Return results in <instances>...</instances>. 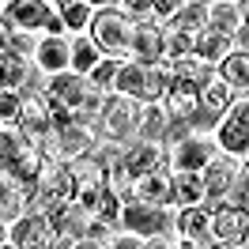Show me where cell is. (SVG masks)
<instances>
[{"mask_svg": "<svg viewBox=\"0 0 249 249\" xmlns=\"http://www.w3.org/2000/svg\"><path fill=\"white\" fill-rule=\"evenodd\" d=\"M170 64L166 61H132L124 57L121 72H117V94L132 98V102H162V94L170 87Z\"/></svg>", "mask_w": 249, "mask_h": 249, "instance_id": "6da1fadb", "label": "cell"}, {"mask_svg": "<svg viewBox=\"0 0 249 249\" xmlns=\"http://www.w3.org/2000/svg\"><path fill=\"white\" fill-rule=\"evenodd\" d=\"M136 121H140V102L124 98V94H109L102 109L94 113V128L102 140H113V143H124L136 136Z\"/></svg>", "mask_w": 249, "mask_h": 249, "instance_id": "7a4b0ae2", "label": "cell"}, {"mask_svg": "<svg viewBox=\"0 0 249 249\" xmlns=\"http://www.w3.org/2000/svg\"><path fill=\"white\" fill-rule=\"evenodd\" d=\"M117 223L124 227V234L155 238V234L174 231V208H159V204H143V200H124Z\"/></svg>", "mask_w": 249, "mask_h": 249, "instance_id": "3957f363", "label": "cell"}, {"mask_svg": "<svg viewBox=\"0 0 249 249\" xmlns=\"http://www.w3.org/2000/svg\"><path fill=\"white\" fill-rule=\"evenodd\" d=\"M64 200H72V174H68L64 162H46L31 189L27 212H49V208H57Z\"/></svg>", "mask_w": 249, "mask_h": 249, "instance_id": "277c9868", "label": "cell"}, {"mask_svg": "<svg viewBox=\"0 0 249 249\" xmlns=\"http://www.w3.org/2000/svg\"><path fill=\"white\" fill-rule=\"evenodd\" d=\"M91 42L102 53L124 61L128 57V16L124 12H113V8H98L91 16Z\"/></svg>", "mask_w": 249, "mask_h": 249, "instance_id": "5b68a950", "label": "cell"}, {"mask_svg": "<svg viewBox=\"0 0 249 249\" xmlns=\"http://www.w3.org/2000/svg\"><path fill=\"white\" fill-rule=\"evenodd\" d=\"M215 159V140L208 132H193L181 143H174L166 151V170L170 174H200Z\"/></svg>", "mask_w": 249, "mask_h": 249, "instance_id": "8992f818", "label": "cell"}, {"mask_svg": "<svg viewBox=\"0 0 249 249\" xmlns=\"http://www.w3.org/2000/svg\"><path fill=\"white\" fill-rule=\"evenodd\" d=\"M16 132L27 136L34 147H42V143L53 136V109H49V102H46L42 91H34V94L23 91V106H19V117H16Z\"/></svg>", "mask_w": 249, "mask_h": 249, "instance_id": "52a82bcc", "label": "cell"}, {"mask_svg": "<svg viewBox=\"0 0 249 249\" xmlns=\"http://www.w3.org/2000/svg\"><path fill=\"white\" fill-rule=\"evenodd\" d=\"M215 143L227 151L231 159H246L249 151V102L246 98H238V102H231V109L219 117L215 124Z\"/></svg>", "mask_w": 249, "mask_h": 249, "instance_id": "ba28073f", "label": "cell"}, {"mask_svg": "<svg viewBox=\"0 0 249 249\" xmlns=\"http://www.w3.org/2000/svg\"><path fill=\"white\" fill-rule=\"evenodd\" d=\"M234 102V91L223 83L219 76H212L208 83L200 87V94H196V113H193V128L196 132H208L212 124H219V117L231 109Z\"/></svg>", "mask_w": 249, "mask_h": 249, "instance_id": "9c48e42d", "label": "cell"}, {"mask_svg": "<svg viewBox=\"0 0 249 249\" xmlns=\"http://www.w3.org/2000/svg\"><path fill=\"white\" fill-rule=\"evenodd\" d=\"M64 166H68V174H72V200H79L83 208H87V204L106 189V166H102L94 155L68 159Z\"/></svg>", "mask_w": 249, "mask_h": 249, "instance_id": "30bf717a", "label": "cell"}, {"mask_svg": "<svg viewBox=\"0 0 249 249\" xmlns=\"http://www.w3.org/2000/svg\"><path fill=\"white\" fill-rule=\"evenodd\" d=\"M117 166L136 181V178H143V174L166 166V151H162L159 143H151V140H136V136H132V140H124L121 151H117Z\"/></svg>", "mask_w": 249, "mask_h": 249, "instance_id": "8fae6325", "label": "cell"}, {"mask_svg": "<svg viewBox=\"0 0 249 249\" xmlns=\"http://www.w3.org/2000/svg\"><path fill=\"white\" fill-rule=\"evenodd\" d=\"M42 94H46L49 106L83 109L87 94H91V83H87V76H79V72H72V68H64V72H57V76H49V83L42 87Z\"/></svg>", "mask_w": 249, "mask_h": 249, "instance_id": "7c38bea8", "label": "cell"}, {"mask_svg": "<svg viewBox=\"0 0 249 249\" xmlns=\"http://www.w3.org/2000/svg\"><path fill=\"white\" fill-rule=\"evenodd\" d=\"M128 57L132 61H162V23L128 19Z\"/></svg>", "mask_w": 249, "mask_h": 249, "instance_id": "4fadbf2b", "label": "cell"}, {"mask_svg": "<svg viewBox=\"0 0 249 249\" xmlns=\"http://www.w3.org/2000/svg\"><path fill=\"white\" fill-rule=\"evenodd\" d=\"M208 231L215 242H231V246H246L249 238V212H238L231 204H212V223Z\"/></svg>", "mask_w": 249, "mask_h": 249, "instance_id": "5bb4252c", "label": "cell"}, {"mask_svg": "<svg viewBox=\"0 0 249 249\" xmlns=\"http://www.w3.org/2000/svg\"><path fill=\"white\" fill-rule=\"evenodd\" d=\"M46 219H49V231L53 234H64V238H72V242L87 238V231H91V212L79 200H64V204H57V208H49Z\"/></svg>", "mask_w": 249, "mask_h": 249, "instance_id": "9a60e30c", "label": "cell"}, {"mask_svg": "<svg viewBox=\"0 0 249 249\" xmlns=\"http://www.w3.org/2000/svg\"><path fill=\"white\" fill-rule=\"evenodd\" d=\"M208 223H212V204H185L178 208L174 215V231H178V242H189V246H208Z\"/></svg>", "mask_w": 249, "mask_h": 249, "instance_id": "2e32d148", "label": "cell"}, {"mask_svg": "<svg viewBox=\"0 0 249 249\" xmlns=\"http://www.w3.org/2000/svg\"><path fill=\"white\" fill-rule=\"evenodd\" d=\"M238 162L231 155H215L208 166L200 170V181H204V204H219L227 196V189L234 185V178H238Z\"/></svg>", "mask_w": 249, "mask_h": 249, "instance_id": "e0dca14e", "label": "cell"}, {"mask_svg": "<svg viewBox=\"0 0 249 249\" xmlns=\"http://www.w3.org/2000/svg\"><path fill=\"white\" fill-rule=\"evenodd\" d=\"M132 200H143V204H159V208H174V174L166 166L143 174L132 181Z\"/></svg>", "mask_w": 249, "mask_h": 249, "instance_id": "ac0fdd59", "label": "cell"}, {"mask_svg": "<svg viewBox=\"0 0 249 249\" xmlns=\"http://www.w3.org/2000/svg\"><path fill=\"white\" fill-rule=\"evenodd\" d=\"M49 16H53V8L46 0H8L0 19L8 27H16V31H46Z\"/></svg>", "mask_w": 249, "mask_h": 249, "instance_id": "d6986e66", "label": "cell"}, {"mask_svg": "<svg viewBox=\"0 0 249 249\" xmlns=\"http://www.w3.org/2000/svg\"><path fill=\"white\" fill-rule=\"evenodd\" d=\"M49 234L53 231H49L46 212H27V215H19L16 223H8V242L16 249H38Z\"/></svg>", "mask_w": 249, "mask_h": 249, "instance_id": "ffe728a7", "label": "cell"}, {"mask_svg": "<svg viewBox=\"0 0 249 249\" xmlns=\"http://www.w3.org/2000/svg\"><path fill=\"white\" fill-rule=\"evenodd\" d=\"M34 64L46 68L49 76L64 72V68L72 64V42H64V34H46V38L38 42V49H34Z\"/></svg>", "mask_w": 249, "mask_h": 249, "instance_id": "44dd1931", "label": "cell"}, {"mask_svg": "<svg viewBox=\"0 0 249 249\" xmlns=\"http://www.w3.org/2000/svg\"><path fill=\"white\" fill-rule=\"evenodd\" d=\"M196 87H189V83H181V79H170V87H166V94H162V106H166V113H170L174 121H189L193 124V113H196Z\"/></svg>", "mask_w": 249, "mask_h": 249, "instance_id": "7402d4cb", "label": "cell"}, {"mask_svg": "<svg viewBox=\"0 0 249 249\" xmlns=\"http://www.w3.org/2000/svg\"><path fill=\"white\" fill-rule=\"evenodd\" d=\"M170 113H166V106L162 102H143L140 106V121H136V140H151L159 143L162 140V132L170 128Z\"/></svg>", "mask_w": 249, "mask_h": 249, "instance_id": "603a6c76", "label": "cell"}, {"mask_svg": "<svg viewBox=\"0 0 249 249\" xmlns=\"http://www.w3.org/2000/svg\"><path fill=\"white\" fill-rule=\"evenodd\" d=\"M215 76L223 79L231 91H246L249 87V53L246 49H231V53L215 64Z\"/></svg>", "mask_w": 249, "mask_h": 249, "instance_id": "cb8c5ba5", "label": "cell"}, {"mask_svg": "<svg viewBox=\"0 0 249 249\" xmlns=\"http://www.w3.org/2000/svg\"><path fill=\"white\" fill-rule=\"evenodd\" d=\"M234 49V42H231V34H219V31H212V27H204L200 34H196V46H193V57H200L204 64H212L215 68L227 53Z\"/></svg>", "mask_w": 249, "mask_h": 249, "instance_id": "d4e9b609", "label": "cell"}, {"mask_svg": "<svg viewBox=\"0 0 249 249\" xmlns=\"http://www.w3.org/2000/svg\"><path fill=\"white\" fill-rule=\"evenodd\" d=\"M166 64H170V76L174 79H181V83L196 87V91L215 76V68H212V64H204L200 57H178V61H166Z\"/></svg>", "mask_w": 249, "mask_h": 249, "instance_id": "484cf974", "label": "cell"}, {"mask_svg": "<svg viewBox=\"0 0 249 249\" xmlns=\"http://www.w3.org/2000/svg\"><path fill=\"white\" fill-rule=\"evenodd\" d=\"M242 23H246V8L234 4V0H227V4H219V0H215V4L208 8V27L219 31V34H231V38H234V31H238Z\"/></svg>", "mask_w": 249, "mask_h": 249, "instance_id": "4316f807", "label": "cell"}, {"mask_svg": "<svg viewBox=\"0 0 249 249\" xmlns=\"http://www.w3.org/2000/svg\"><path fill=\"white\" fill-rule=\"evenodd\" d=\"M117 72H121V61H117V57H102V61H98L91 72H87L91 91H94V94H102V98L117 94Z\"/></svg>", "mask_w": 249, "mask_h": 249, "instance_id": "83f0119b", "label": "cell"}, {"mask_svg": "<svg viewBox=\"0 0 249 249\" xmlns=\"http://www.w3.org/2000/svg\"><path fill=\"white\" fill-rule=\"evenodd\" d=\"M31 83V68L16 53H0V91H19Z\"/></svg>", "mask_w": 249, "mask_h": 249, "instance_id": "f1b7e54d", "label": "cell"}, {"mask_svg": "<svg viewBox=\"0 0 249 249\" xmlns=\"http://www.w3.org/2000/svg\"><path fill=\"white\" fill-rule=\"evenodd\" d=\"M31 147H34V143L27 140V136H19L16 128H0V174H8L19 159L31 151Z\"/></svg>", "mask_w": 249, "mask_h": 249, "instance_id": "f546056e", "label": "cell"}, {"mask_svg": "<svg viewBox=\"0 0 249 249\" xmlns=\"http://www.w3.org/2000/svg\"><path fill=\"white\" fill-rule=\"evenodd\" d=\"M27 200H31V196H27L23 189H16L0 174V219H4V223H16L19 215H27Z\"/></svg>", "mask_w": 249, "mask_h": 249, "instance_id": "4dcf8cb0", "label": "cell"}, {"mask_svg": "<svg viewBox=\"0 0 249 249\" xmlns=\"http://www.w3.org/2000/svg\"><path fill=\"white\" fill-rule=\"evenodd\" d=\"M87 212H91V219L94 223H106V227H121L117 219H121V196L113 193V189H102L98 196H94L91 204H87Z\"/></svg>", "mask_w": 249, "mask_h": 249, "instance_id": "1f68e13d", "label": "cell"}, {"mask_svg": "<svg viewBox=\"0 0 249 249\" xmlns=\"http://www.w3.org/2000/svg\"><path fill=\"white\" fill-rule=\"evenodd\" d=\"M98 61H102V49L91 42V34H79L76 42H72V64H68V68L79 72V76H87Z\"/></svg>", "mask_w": 249, "mask_h": 249, "instance_id": "d6a6232c", "label": "cell"}, {"mask_svg": "<svg viewBox=\"0 0 249 249\" xmlns=\"http://www.w3.org/2000/svg\"><path fill=\"white\" fill-rule=\"evenodd\" d=\"M204 204V181L200 174H174V208Z\"/></svg>", "mask_w": 249, "mask_h": 249, "instance_id": "836d02e7", "label": "cell"}, {"mask_svg": "<svg viewBox=\"0 0 249 249\" xmlns=\"http://www.w3.org/2000/svg\"><path fill=\"white\" fill-rule=\"evenodd\" d=\"M193 46H196V34H189V31H170V27H162V61L193 57Z\"/></svg>", "mask_w": 249, "mask_h": 249, "instance_id": "e575fe53", "label": "cell"}, {"mask_svg": "<svg viewBox=\"0 0 249 249\" xmlns=\"http://www.w3.org/2000/svg\"><path fill=\"white\" fill-rule=\"evenodd\" d=\"M162 27H170V31H189V34H200L208 27V8H196V4H185L178 16H170Z\"/></svg>", "mask_w": 249, "mask_h": 249, "instance_id": "d590c367", "label": "cell"}, {"mask_svg": "<svg viewBox=\"0 0 249 249\" xmlns=\"http://www.w3.org/2000/svg\"><path fill=\"white\" fill-rule=\"evenodd\" d=\"M57 16H61L64 31H87L91 27V4H83V0H68L64 8H57Z\"/></svg>", "mask_w": 249, "mask_h": 249, "instance_id": "8d00e7d4", "label": "cell"}, {"mask_svg": "<svg viewBox=\"0 0 249 249\" xmlns=\"http://www.w3.org/2000/svg\"><path fill=\"white\" fill-rule=\"evenodd\" d=\"M19 106H23V94L19 91H0V124H16Z\"/></svg>", "mask_w": 249, "mask_h": 249, "instance_id": "74e56055", "label": "cell"}, {"mask_svg": "<svg viewBox=\"0 0 249 249\" xmlns=\"http://www.w3.org/2000/svg\"><path fill=\"white\" fill-rule=\"evenodd\" d=\"M185 8V0H151V19L155 23H166L170 16H178Z\"/></svg>", "mask_w": 249, "mask_h": 249, "instance_id": "f35d334b", "label": "cell"}, {"mask_svg": "<svg viewBox=\"0 0 249 249\" xmlns=\"http://www.w3.org/2000/svg\"><path fill=\"white\" fill-rule=\"evenodd\" d=\"M128 19H151V0H124Z\"/></svg>", "mask_w": 249, "mask_h": 249, "instance_id": "ab89813d", "label": "cell"}, {"mask_svg": "<svg viewBox=\"0 0 249 249\" xmlns=\"http://www.w3.org/2000/svg\"><path fill=\"white\" fill-rule=\"evenodd\" d=\"M72 246H76L72 238H64V234H49V238H46L38 249H72Z\"/></svg>", "mask_w": 249, "mask_h": 249, "instance_id": "60d3db41", "label": "cell"}, {"mask_svg": "<svg viewBox=\"0 0 249 249\" xmlns=\"http://www.w3.org/2000/svg\"><path fill=\"white\" fill-rule=\"evenodd\" d=\"M140 249H174L166 242V234H155V238H140Z\"/></svg>", "mask_w": 249, "mask_h": 249, "instance_id": "b9f144b4", "label": "cell"}, {"mask_svg": "<svg viewBox=\"0 0 249 249\" xmlns=\"http://www.w3.org/2000/svg\"><path fill=\"white\" fill-rule=\"evenodd\" d=\"M72 249H109V242H102V238H79Z\"/></svg>", "mask_w": 249, "mask_h": 249, "instance_id": "7bdbcfd3", "label": "cell"}, {"mask_svg": "<svg viewBox=\"0 0 249 249\" xmlns=\"http://www.w3.org/2000/svg\"><path fill=\"white\" fill-rule=\"evenodd\" d=\"M46 34H64V23H61V16H57V12L49 16V23H46Z\"/></svg>", "mask_w": 249, "mask_h": 249, "instance_id": "ee69618b", "label": "cell"}, {"mask_svg": "<svg viewBox=\"0 0 249 249\" xmlns=\"http://www.w3.org/2000/svg\"><path fill=\"white\" fill-rule=\"evenodd\" d=\"M4 242H8V223L0 219V246H4Z\"/></svg>", "mask_w": 249, "mask_h": 249, "instance_id": "f6af8a7d", "label": "cell"}, {"mask_svg": "<svg viewBox=\"0 0 249 249\" xmlns=\"http://www.w3.org/2000/svg\"><path fill=\"white\" fill-rule=\"evenodd\" d=\"M185 4H196V8H212L215 0H185Z\"/></svg>", "mask_w": 249, "mask_h": 249, "instance_id": "bcb514c9", "label": "cell"}, {"mask_svg": "<svg viewBox=\"0 0 249 249\" xmlns=\"http://www.w3.org/2000/svg\"><path fill=\"white\" fill-rule=\"evenodd\" d=\"M49 8H53V4H57V8H64V4H68V0H46Z\"/></svg>", "mask_w": 249, "mask_h": 249, "instance_id": "7dc6e473", "label": "cell"}, {"mask_svg": "<svg viewBox=\"0 0 249 249\" xmlns=\"http://www.w3.org/2000/svg\"><path fill=\"white\" fill-rule=\"evenodd\" d=\"M83 4H91V8H94V4H109V0H83Z\"/></svg>", "mask_w": 249, "mask_h": 249, "instance_id": "c3c4849f", "label": "cell"}, {"mask_svg": "<svg viewBox=\"0 0 249 249\" xmlns=\"http://www.w3.org/2000/svg\"><path fill=\"white\" fill-rule=\"evenodd\" d=\"M0 249H16V246H12V242H4V246H0Z\"/></svg>", "mask_w": 249, "mask_h": 249, "instance_id": "681fc988", "label": "cell"}]
</instances>
